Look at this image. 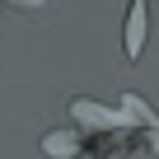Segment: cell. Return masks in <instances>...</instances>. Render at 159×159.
<instances>
[{
    "label": "cell",
    "instance_id": "6da1fadb",
    "mask_svg": "<svg viewBox=\"0 0 159 159\" xmlns=\"http://www.w3.org/2000/svg\"><path fill=\"white\" fill-rule=\"evenodd\" d=\"M145 38H150V19H145V0H131L126 10V56L136 61L145 52Z\"/></svg>",
    "mask_w": 159,
    "mask_h": 159
},
{
    "label": "cell",
    "instance_id": "7a4b0ae2",
    "mask_svg": "<svg viewBox=\"0 0 159 159\" xmlns=\"http://www.w3.org/2000/svg\"><path fill=\"white\" fill-rule=\"evenodd\" d=\"M42 150H47L52 159H75V154H80V136H70V131H52V136H42Z\"/></svg>",
    "mask_w": 159,
    "mask_h": 159
}]
</instances>
